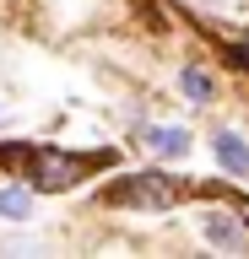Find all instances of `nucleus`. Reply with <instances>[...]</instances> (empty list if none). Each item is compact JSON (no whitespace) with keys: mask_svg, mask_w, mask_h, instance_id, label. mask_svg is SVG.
I'll return each mask as SVG.
<instances>
[{"mask_svg":"<svg viewBox=\"0 0 249 259\" xmlns=\"http://www.w3.org/2000/svg\"><path fill=\"white\" fill-rule=\"evenodd\" d=\"M114 151H60V146H33L27 157V184L38 194H60V189H76L92 167H109Z\"/></svg>","mask_w":249,"mask_h":259,"instance_id":"f257e3e1","label":"nucleus"},{"mask_svg":"<svg viewBox=\"0 0 249 259\" xmlns=\"http://www.w3.org/2000/svg\"><path fill=\"white\" fill-rule=\"evenodd\" d=\"M179 194H184L179 178L157 173V167H141V173H125V178H114V184H103L98 200L114 205V210H173Z\"/></svg>","mask_w":249,"mask_h":259,"instance_id":"f03ea898","label":"nucleus"},{"mask_svg":"<svg viewBox=\"0 0 249 259\" xmlns=\"http://www.w3.org/2000/svg\"><path fill=\"white\" fill-rule=\"evenodd\" d=\"M200 238L211 248H228V254H244L249 248V222L238 210H206L200 216Z\"/></svg>","mask_w":249,"mask_h":259,"instance_id":"7ed1b4c3","label":"nucleus"},{"mask_svg":"<svg viewBox=\"0 0 249 259\" xmlns=\"http://www.w3.org/2000/svg\"><path fill=\"white\" fill-rule=\"evenodd\" d=\"M211 157H217V167L228 178H244L249 173V141L238 135V130H217L211 135Z\"/></svg>","mask_w":249,"mask_h":259,"instance_id":"20e7f679","label":"nucleus"},{"mask_svg":"<svg viewBox=\"0 0 249 259\" xmlns=\"http://www.w3.org/2000/svg\"><path fill=\"white\" fill-rule=\"evenodd\" d=\"M141 146H147L152 157L173 162V157H184L195 141H190V130H184V124H147V130H141Z\"/></svg>","mask_w":249,"mask_h":259,"instance_id":"39448f33","label":"nucleus"},{"mask_svg":"<svg viewBox=\"0 0 249 259\" xmlns=\"http://www.w3.org/2000/svg\"><path fill=\"white\" fill-rule=\"evenodd\" d=\"M38 205L33 184H0V222H27Z\"/></svg>","mask_w":249,"mask_h":259,"instance_id":"423d86ee","label":"nucleus"},{"mask_svg":"<svg viewBox=\"0 0 249 259\" xmlns=\"http://www.w3.org/2000/svg\"><path fill=\"white\" fill-rule=\"evenodd\" d=\"M179 87H184V97H190V103H211V97H217L211 70H200V65H184V70H179Z\"/></svg>","mask_w":249,"mask_h":259,"instance_id":"0eeeda50","label":"nucleus"},{"mask_svg":"<svg viewBox=\"0 0 249 259\" xmlns=\"http://www.w3.org/2000/svg\"><path fill=\"white\" fill-rule=\"evenodd\" d=\"M27 157H33L27 141H0V167L6 173H27Z\"/></svg>","mask_w":249,"mask_h":259,"instance_id":"6e6552de","label":"nucleus"},{"mask_svg":"<svg viewBox=\"0 0 249 259\" xmlns=\"http://www.w3.org/2000/svg\"><path fill=\"white\" fill-rule=\"evenodd\" d=\"M222 49H228V60L238 65V70H249V38H228Z\"/></svg>","mask_w":249,"mask_h":259,"instance_id":"1a4fd4ad","label":"nucleus"},{"mask_svg":"<svg viewBox=\"0 0 249 259\" xmlns=\"http://www.w3.org/2000/svg\"><path fill=\"white\" fill-rule=\"evenodd\" d=\"M0 124H6V113H0Z\"/></svg>","mask_w":249,"mask_h":259,"instance_id":"9d476101","label":"nucleus"}]
</instances>
